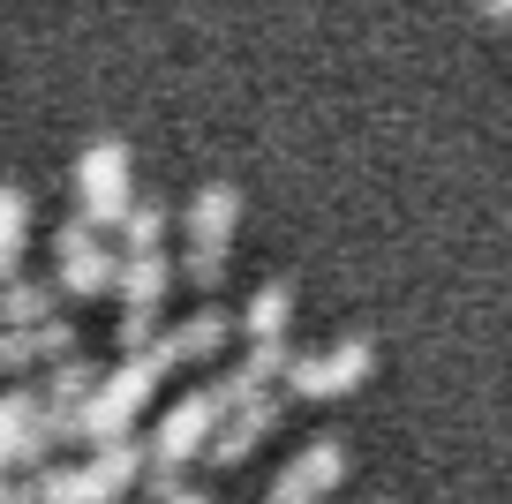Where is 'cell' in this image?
I'll return each instance as SVG.
<instances>
[{
    "instance_id": "obj_13",
    "label": "cell",
    "mask_w": 512,
    "mask_h": 504,
    "mask_svg": "<svg viewBox=\"0 0 512 504\" xmlns=\"http://www.w3.org/2000/svg\"><path fill=\"white\" fill-rule=\"evenodd\" d=\"M31 339H38V354H53V362H68V354H76V324H68V316L31 324Z\"/></svg>"
},
{
    "instance_id": "obj_5",
    "label": "cell",
    "mask_w": 512,
    "mask_h": 504,
    "mask_svg": "<svg viewBox=\"0 0 512 504\" xmlns=\"http://www.w3.org/2000/svg\"><path fill=\"white\" fill-rule=\"evenodd\" d=\"M234 219H241V196L226 189V181H211V189H196V204H189V241H204V249H226Z\"/></svg>"
},
{
    "instance_id": "obj_12",
    "label": "cell",
    "mask_w": 512,
    "mask_h": 504,
    "mask_svg": "<svg viewBox=\"0 0 512 504\" xmlns=\"http://www.w3.org/2000/svg\"><path fill=\"white\" fill-rule=\"evenodd\" d=\"M181 279H189L196 294H211V286L226 279V249H204V241H189V256H181Z\"/></svg>"
},
{
    "instance_id": "obj_1",
    "label": "cell",
    "mask_w": 512,
    "mask_h": 504,
    "mask_svg": "<svg viewBox=\"0 0 512 504\" xmlns=\"http://www.w3.org/2000/svg\"><path fill=\"white\" fill-rule=\"evenodd\" d=\"M76 196H83V219L106 234V226H128V143H91V151L76 158Z\"/></svg>"
},
{
    "instance_id": "obj_8",
    "label": "cell",
    "mask_w": 512,
    "mask_h": 504,
    "mask_svg": "<svg viewBox=\"0 0 512 504\" xmlns=\"http://www.w3.org/2000/svg\"><path fill=\"white\" fill-rule=\"evenodd\" d=\"M287 316H294V294L287 286H264V294L249 301V316H241V331H249V339H287Z\"/></svg>"
},
{
    "instance_id": "obj_16",
    "label": "cell",
    "mask_w": 512,
    "mask_h": 504,
    "mask_svg": "<svg viewBox=\"0 0 512 504\" xmlns=\"http://www.w3.org/2000/svg\"><path fill=\"white\" fill-rule=\"evenodd\" d=\"M159 504H211V497H204V489H166Z\"/></svg>"
},
{
    "instance_id": "obj_2",
    "label": "cell",
    "mask_w": 512,
    "mask_h": 504,
    "mask_svg": "<svg viewBox=\"0 0 512 504\" xmlns=\"http://www.w3.org/2000/svg\"><path fill=\"white\" fill-rule=\"evenodd\" d=\"M369 369H377L369 339H339L332 354H294L287 392H294V399H339V392H354V384H362Z\"/></svg>"
},
{
    "instance_id": "obj_15",
    "label": "cell",
    "mask_w": 512,
    "mask_h": 504,
    "mask_svg": "<svg viewBox=\"0 0 512 504\" xmlns=\"http://www.w3.org/2000/svg\"><path fill=\"white\" fill-rule=\"evenodd\" d=\"M475 8H482L490 23H512V0H475Z\"/></svg>"
},
{
    "instance_id": "obj_9",
    "label": "cell",
    "mask_w": 512,
    "mask_h": 504,
    "mask_svg": "<svg viewBox=\"0 0 512 504\" xmlns=\"http://www.w3.org/2000/svg\"><path fill=\"white\" fill-rule=\"evenodd\" d=\"M159 241H166V211L159 204H136V211H128V226H121V256H159Z\"/></svg>"
},
{
    "instance_id": "obj_4",
    "label": "cell",
    "mask_w": 512,
    "mask_h": 504,
    "mask_svg": "<svg viewBox=\"0 0 512 504\" xmlns=\"http://www.w3.org/2000/svg\"><path fill=\"white\" fill-rule=\"evenodd\" d=\"M272 429H279V399H272V392H256V399H241V407L219 422V437H211V452H204V459L234 467V459H249L256 444L272 437Z\"/></svg>"
},
{
    "instance_id": "obj_3",
    "label": "cell",
    "mask_w": 512,
    "mask_h": 504,
    "mask_svg": "<svg viewBox=\"0 0 512 504\" xmlns=\"http://www.w3.org/2000/svg\"><path fill=\"white\" fill-rule=\"evenodd\" d=\"M339 482H347V452H339L332 437H317V444H302V459L272 482V504H317L324 489H339Z\"/></svg>"
},
{
    "instance_id": "obj_10",
    "label": "cell",
    "mask_w": 512,
    "mask_h": 504,
    "mask_svg": "<svg viewBox=\"0 0 512 504\" xmlns=\"http://www.w3.org/2000/svg\"><path fill=\"white\" fill-rule=\"evenodd\" d=\"M53 316V294L38 279H16L8 286V331H31V324H46Z\"/></svg>"
},
{
    "instance_id": "obj_11",
    "label": "cell",
    "mask_w": 512,
    "mask_h": 504,
    "mask_svg": "<svg viewBox=\"0 0 512 504\" xmlns=\"http://www.w3.org/2000/svg\"><path fill=\"white\" fill-rule=\"evenodd\" d=\"M0 226H8V234H0V256H8V271H16V264H23V241H31V196H23V189H8Z\"/></svg>"
},
{
    "instance_id": "obj_14",
    "label": "cell",
    "mask_w": 512,
    "mask_h": 504,
    "mask_svg": "<svg viewBox=\"0 0 512 504\" xmlns=\"http://www.w3.org/2000/svg\"><path fill=\"white\" fill-rule=\"evenodd\" d=\"M0 362H8V369H31L38 362V339H31V331H8V339H0Z\"/></svg>"
},
{
    "instance_id": "obj_7",
    "label": "cell",
    "mask_w": 512,
    "mask_h": 504,
    "mask_svg": "<svg viewBox=\"0 0 512 504\" xmlns=\"http://www.w3.org/2000/svg\"><path fill=\"white\" fill-rule=\"evenodd\" d=\"M166 279H174L166 256H121V301H128V309H159Z\"/></svg>"
},
{
    "instance_id": "obj_6",
    "label": "cell",
    "mask_w": 512,
    "mask_h": 504,
    "mask_svg": "<svg viewBox=\"0 0 512 504\" xmlns=\"http://www.w3.org/2000/svg\"><path fill=\"white\" fill-rule=\"evenodd\" d=\"M136 474H144V452H136L128 437H121V444H98V459H91V497L113 504L128 482H136Z\"/></svg>"
}]
</instances>
